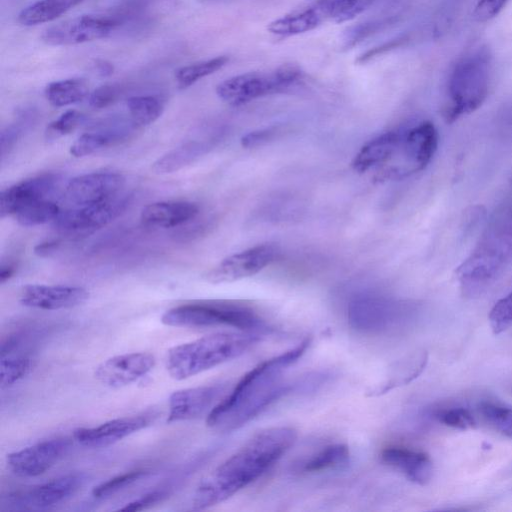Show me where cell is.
Instances as JSON below:
<instances>
[{
	"mask_svg": "<svg viewBox=\"0 0 512 512\" xmlns=\"http://www.w3.org/2000/svg\"><path fill=\"white\" fill-rule=\"evenodd\" d=\"M310 345L306 338L295 347L263 361L247 372L234 389L208 413L207 425L217 431L230 432L252 420L274 401L300 386L312 385V379L289 382L285 372L298 361Z\"/></svg>",
	"mask_w": 512,
	"mask_h": 512,
	"instance_id": "cell-1",
	"label": "cell"
},
{
	"mask_svg": "<svg viewBox=\"0 0 512 512\" xmlns=\"http://www.w3.org/2000/svg\"><path fill=\"white\" fill-rule=\"evenodd\" d=\"M296 438V430L289 426L271 427L253 435L201 481L194 493L193 508L206 509L232 497L273 466Z\"/></svg>",
	"mask_w": 512,
	"mask_h": 512,
	"instance_id": "cell-2",
	"label": "cell"
},
{
	"mask_svg": "<svg viewBox=\"0 0 512 512\" xmlns=\"http://www.w3.org/2000/svg\"><path fill=\"white\" fill-rule=\"evenodd\" d=\"M512 262V198L492 214L476 245L458 266L462 293L476 297L484 292Z\"/></svg>",
	"mask_w": 512,
	"mask_h": 512,
	"instance_id": "cell-3",
	"label": "cell"
},
{
	"mask_svg": "<svg viewBox=\"0 0 512 512\" xmlns=\"http://www.w3.org/2000/svg\"><path fill=\"white\" fill-rule=\"evenodd\" d=\"M257 332L216 333L169 349L166 369L175 380H184L235 359L262 340Z\"/></svg>",
	"mask_w": 512,
	"mask_h": 512,
	"instance_id": "cell-4",
	"label": "cell"
},
{
	"mask_svg": "<svg viewBox=\"0 0 512 512\" xmlns=\"http://www.w3.org/2000/svg\"><path fill=\"white\" fill-rule=\"evenodd\" d=\"M167 326L206 328L229 326L246 332L269 333L272 328L250 306L230 301L184 304L167 310L161 317Z\"/></svg>",
	"mask_w": 512,
	"mask_h": 512,
	"instance_id": "cell-5",
	"label": "cell"
},
{
	"mask_svg": "<svg viewBox=\"0 0 512 512\" xmlns=\"http://www.w3.org/2000/svg\"><path fill=\"white\" fill-rule=\"evenodd\" d=\"M488 90L489 62L486 55L473 53L463 57L449 76L444 117L453 122L472 113L483 104Z\"/></svg>",
	"mask_w": 512,
	"mask_h": 512,
	"instance_id": "cell-6",
	"label": "cell"
},
{
	"mask_svg": "<svg viewBox=\"0 0 512 512\" xmlns=\"http://www.w3.org/2000/svg\"><path fill=\"white\" fill-rule=\"evenodd\" d=\"M438 147V132L433 123L421 121L400 129L389 163L374 178L378 181L401 180L424 170Z\"/></svg>",
	"mask_w": 512,
	"mask_h": 512,
	"instance_id": "cell-7",
	"label": "cell"
},
{
	"mask_svg": "<svg viewBox=\"0 0 512 512\" xmlns=\"http://www.w3.org/2000/svg\"><path fill=\"white\" fill-rule=\"evenodd\" d=\"M303 71L286 63L272 72H249L230 77L216 87L218 97L230 106H241L255 99L287 92L303 80Z\"/></svg>",
	"mask_w": 512,
	"mask_h": 512,
	"instance_id": "cell-8",
	"label": "cell"
},
{
	"mask_svg": "<svg viewBox=\"0 0 512 512\" xmlns=\"http://www.w3.org/2000/svg\"><path fill=\"white\" fill-rule=\"evenodd\" d=\"M407 313L403 302L384 296L363 295L350 302L347 318L356 331L383 334L401 325Z\"/></svg>",
	"mask_w": 512,
	"mask_h": 512,
	"instance_id": "cell-9",
	"label": "cell"
},
{
	"mask_svg": "<svg viewBox=\"0 0 512 512\" xmlns=\"http://www.w3.org/2000/svg\"><path fill=\"white\" fill-rule=\"evenodd\" d=\"M128 202L127 196L117 195L100 203L74 206L60 212L54 227L67 237L88 236L115 219Z\"/></svg>",
	"mask_w": 512,
	"mask_h": 512,
	"instance_id": "cell-10",
	"label": "cell"
},
{
	"mask_svg": "<svg viewBox=\"0 0 512 512\" xmlns=\"http://www.w3.org/2000/svg\"><path fill=\"white\" fill-rule=\"evenodd\" d=\"M278 255L279 248L275 244L257 245L223 259L205 278L210 283L219 284L250 277L275 261Z\"/></svg>",
	"mask_w": 512,
	"mask_h": 512,
	"instance_id": "cell-11",
	"label": "cell"
},
{
	"mask_svg": "<svg viewBox=\"0 0 512 512\" xmlns=\"http://www.w3.org/2000/svg\"><path fill=\"white\" fill-rule=\"evenodd\" d=\"M118 25L114 19L82 15L50 26L41 35L51 46H69L107 37Z\"/></svg>",
	"mask_w": 512,
	"mask_h": 512,
	"instance_id": "cell-12",
	"label": "cell"
},
{
	"mask_svg": "<svg viewBox=\"0 0 512 512\" xmlns=\"http://www.w3.org/2000/svg\"><path fill=\"white\" fill-rule=\"evenodd\" d=\"M71 441L54 438L38 442L7 455L9 470L20 477H35L45 473L69 450Z\"/></svg>",
	"mask_w": 512,
	"mask_h": 512,
	"instance_id": "cell-13",
	"label": "cell"
},
{
	"mask_svg": "<svg viewBox=\"0 0 512 512\" xmlns=\"http://www.w3.org/2000/svg\"><path fill=\"white\" fill-rule=\"evenodd\" d=\"M85 479L84 474H67L27 489L15 491L8 496V501L18 508L43 509L51 507L73 496L82 487Z\"/></svg>",
	"mask_w": 512,
	"mask_h": 512,
	"instance_id": "cell-14",
	"label": "cell"
},
{
	"mask_svg": "<svg viewBox=\"0 0 512 512\" xmlns=\"http://www.w3.org/2000/svg\"><path fill=\"white\" fill-rule=\"evenodd\" d=\"M124 184L125 178L120 173L92 172L70 180L65 197L74 206L100 203L119 195Z\"/></svg>",
	"mask_w": 512,
	"mask_h": 512,
	"instance_id": "cell-15",
	"label": "cell"
},
{
	"mask_svg": "<svg viewBox=\"0 0 512 512\" xmlns=\"http://www.w3.org/2000/svg\"><path fill=\"white\" fill-rule=\"evenodd\" d=\"M156 416L157 414L154 411H149L112 419L96 427L78 428L74 431L73 437L85 447H107L146 428L154 421Z\"/></svg>",
	"mask_w": 512,
	"mask_h": 512,
	"instance_id": "cell-16",
	"label": "cell"
},
{
	"mask_svg": "<svg viewBox=\"0 0 512 512\" xmlns=\"http://www.w3.org/2000/svg\"><path fill=\"white\" fill-rule=\"evenodd\" d=\"M226 388V383H216L173 392L169 397L167 422L192 420L209 413Z\"/></svg>",
	"mask_w": 512,
	"mask_h": 512,
	"instance_id": "cell-17",
	"label": "cell"
},
{
	"mask_svg": "<svg viewBox=\"0 0 512 512\" xmlns=\"http://www.w3.org/2000/svg\"><path fill=\"white\" fill-rule=\"evenodd\" d=\"M155 365L147 352L126 353L106 359L95 369L96 379L110 388L127 386L145 376Z\"/></svg>",
	"mask_w": 512,
	"mask_h": 512,
	"instance_id": "cell-18",
	"label": "cell"
},
{
	"mask_svg": "<svg viewBox=\"0 0 512 512\" xmlns=\"http://www.w3.org/2000/svg\"><path fill=\"white\" fill-rule=\"evenodd\" d=\"M59 183L58 175L42 174L2 190L0 193V217L15 215L24 206L51 199Z\"/></svg>",
	"mask_w": 512,
	"mask_h": 512,
	"instance_id": "cell-19",
	"label": "cell"
},
{
	"mask_svg": "<svg viewBox=\"0 0 512 512\" xmlns=\"http://www.w3.org/2000/svg\"><path fill=\"white\" fill-rule=\"evenodd\" d=\"M89 297L86 289L78 286L31 284L23 287L20 303L41 310H61L76 307Z\"/></svg>",
	"mask_w": 512,
	"mask_h": 512,
	"instance_id": "cell-20",
	"label": "cell"
},
{
	"mask_svg": "<svg viewBox=\"0 0 512 512\" xmlns=\"http://www.w3.org/2000/svg\"><path fill=\"white\" fill-rule=\"evenodd\" d=\"M380 457L415 484L426 485L432 478L433 463L424 452L393 446L383 449Z\"/></svg>",
	"mask_w": 512,
	"mask_h": 512,
	"instance_id": "cell-21",
	"label": "cell"
},
{
	"mask_svg": "<svg viewBox=\"0 0 512 512\" xmlns=\"http://www.w3.org/2000/svg\"><path fill=\"white\" fill-rule=\"evenodd\" d=\"M331 0H320L312 6L282 16L267 26V30L279 37H290L317 28L329 18Z\"/></svg>",
	"mask_w": 512,
	"mask_h": 512,
	"instance_id": "cell-22",
	"label": "cell"
},
{
	"mask_svg": "<svg viewBox=\"0 0 512 512\" xmlns=\"http://www.w3.org/2000/svg\"><path fill=\"white\" fill-rule=\"evenodd\" d=\"M400 135L399 130L385 132L363 145L352 161L353 169L361 174L380 172L391 160Z\"/></svg>",
	"mask_w": 512,
	"mask_h": 512,
	"instance_id": "cell-23",
	"label": "cell"
},
{
	"mask_svg": "<svg viewBox=\"0 0 512 512\" xmlns=\"http://www.w3.org/2000/svg\"><path fill=\"white\" fill-rule=\"evenodd\" d=\"M199 213L196 203L189 201H161L145 206L141 221L151 227L173 228L194 219Z\"/></svg>",
	"mask_w": 512,
	"mask_h": 512,
	"instance_id": "cell-24",
	"label": "cell"
},
{
	"mask_svg": "<svg viewBox=\"0 0 512 512\" xmlns=\"http://www.w3.org/2000/svg\"><path fill=\"white\" fill-rule=\"evenodd\" d=\"M209 146L205 142H186L158 158L152 165L156 174H168L176 172L205 154Z\"/></svg>",
	"mask_w": 512,
	"mask_h": 512,
	"instance_id": "cell-25",
	"label": "cell"
},
{
	"mask_svg": "<svg viewBox=\"0 0 512 512\" xmlns=\"http://www.w3.org/2000/svg\"><path fill=\"white\" fill-rule=\"evenodd\" d=\"M83 0H39L25 7L18 15L24 26H35L53 21L77 6Z\"/></svg>",
	"mask_w": 512,
	"mask_h": 512,
	"instance_id": "cell-26",
	"label": "cell"
},
{
	"mask_svg": "<svg viewBox=\"0 0 512 512\" xmlns=\"http://www.w3.org/2000/svg\"><path fill=\"white\" fill-rule=\"evenodd\" d=\"M45 96L52 106L65 107L84 100L89 96V88L82 78L63 79L48 84Z\"/></svg>",
	"mask_w": 512,
	"mask_h": 512,
	"instance_id": "cell-27",
	"label": "cell"
},
{
	"mask_svg": "<svg viewBox=\"0 0 512 512\" xmlns=\"http://www.w3.org/2000/svg\"><path fill=\"white\" fill-rule=\"evenodd\" d=\"M126 130L108 129L82 134L70 147V154L76 158L91 155L100 149L120 142Z\"/></svg>",
	"mask_w": 512,
	"mask_h": 512,
	"instance_id": "cell-28",
	"label": "cell"
},
{
	"mask_svg": "<svg viewBox=\"0 0 512 512\" xmlns=\"http://www.w3.org/2000/svg\"><path fill=\"white\" fill-rule=\"evenodd\" d=\"M350 452L344 444H333L324 447L302 464V470L307 473L342 468L349 463Z\"/></svg>",
	"mask_w": 512,
	"mask_h": 512,
	"instance_id": "cell-29",
	"label": "cell"
},
{
	"mask_svg": "<svg viewBox=\"0 0 512 512\" xmlns=\"http://www.w3.org/2000/svg\"><path fill=\"white\" fill-rule=\"evenodd\" d=\"M164 107V101L154 95L133 96L127 100L133 122L142 126L155 122L162 115Z\"/></svg>",
	"mask_w": 512,
	"mask_h": 512,
	"instance_id": "cell-30",
	"label": "cell"
},
{
	"mask_svg": "<svg viewBox=\"0 0 512 512\" xmlns=\"http://www.w3.org/2000/svg\"><path fill=\"white\" fill-rule=\"evenodd\" d=\"M228 61L229 58L227 56H218L180 67L175 71V79L179 88H188L200 79L220 70Z\"/></svg>",
	"mask_w": 512,
	"mask_h": 512,
	"instance_id": "cell-31",
	"label": "cell"
},
{
	"mask_svg": "<svg viewBox=\"0 0 512 512\" xmlns=\"http://www.w3.org/2000/svg\"><path fill=\"white\" fill-rule=\"evenodd\" d=\"M61 210L51 199L41 200L18 210L15 214L17 222L24 227H33L54 221Z\"/></svg>",
	"mask_w": 512,
	"mask_h": 512,
	"instance_id": "cell-32",
	"label": "cell"
},
{
	"mask_svg": "<svg viewBox=\"0 0 512 512\" xmlns=\"http://www.w3.org/2000/svg\"><path fill=\"white\" fill-rule=\"evenodd\" d=\"M484 419L497 431L512 440V408L495 403H483L480 406Z\"/></svg>",
	"mask_w": 512,
	"mask_h": 512,
	"instance_id": "cell-33",
	"label": "cell"
},
{
	"mask_svg": "<svg viewBox=\"0 0 512 512\" xmlns=\"http://www.w3.org/2000/svg\"><path fill=\"white\" fill-rule=\"evenodd\" d=\"M375 0H331L329 18L336 23H344L367 10Z\"/></svg>",
	"mask_w": 512,
	"mask_h": 512,
	"instance_id": "cell-34",
	"label": "cell"
},
{
	"mask_svg": "<svg viewBox=\"0 0 512 512\" xmlns=\"http://www.w3.org/2000/svg\"><path fill=\"white\" fill-rule=\"evenodd\" d=\"M31 366L30 359L25 357H2L0 362L1 386L13 385L29 373Z\"/></svg>",
	"mask_w": 512,
	"mask_h": 512,
	"instance_id": "cell-35",
	"label": "cell"
},
{
	"mask_svg": "<svg viewBox=\"0 0 512 512\" xmlns=\"http://www.w3.org/2000/svg\"><path fill=\"white\" fill-rule=\"evenodd\" d=\"M488 320L491 330L496 335L512 326V291L494 304Z\"/></svg>",
	"mask_w": 512,
	"mask_h": 512,
	"instance_id": "cell-36",
	"label": "cell"
},
{
	"mask_svg": "<svg viewBox=\"0 0 512 512\" xmlns=\"http://www.w3.org/2000/svg\"><path fill=\"white\" fill-rule=\"evenodd\" d=\"M84 120V115L77 110H68L52 121L45 130V138L56 140L73 132Z\"/></svg>",
	"mask_w": 512,
	"mask_h": 512,
	"instance_id": "cell-37",
	"label": "cell"
},
{
	"mask_svg": "<svg viewBox=\"0 0 512 512\" xmlns=\"http://www.w3.org/2000/svg\"><path fill=\"white\" fill-rule=\"evenodd\" d=\"M147 473L148 472L145 470H134L123 473L94 487L92 494L97 498L107 497L134 483L135 481L145 476Z\"/></svg>",
	"mask_w": 512,
	"mask_h": 512,
	"instance_id": "cell-38",
	"label": "cell"
},
{
	"mask_svg": "<svg viewBox=\"0 0 512 512\" xmlns=\"http://www.w3.org/2000/svg\"><path fill=\"white\" fill-rule=\"evenodd\" d=\"M437 420L451 428L467 430L474 428L476 421L471 412L463 407H455L436 413Z\"/></svg>",
	"mask_w": 512,
	"mask_h": 512,
	"instance_id": "cell-39",
	"label": "cell"
},
{
	"mask_svg": "<svg viewBox=\"0 0 512 512\" xmlns=\"http://www.w3.org/2000/svg\"><path fill=\"white\" fill-rule=\"evenodd\" d=\"M121 95L117 84H105L96 88L88 96L89 105L94 109H102L115 103Z\"/></svg>",
	"mask_w": 512,
	"mask_h": 512,
	"instance_id": "cell-40",
	"label": "cell"
},
{
	"mask_svg": "<svg viewBox=\"0 0 512 512\" xmlns=\"http://www.w3.org/2000/svg\"><path fill=\"white\" fill-rule=\"evenodd\" d=\"M509 0H479L473 10V18L486 22L497 16Z\"/></svg>",
	"mask_w": 512,
	"mask_h": 512,
	"instance_id": "cell-41",
	"label": "cell"
},
{
	"mask_svg": "<svg viewBox=\"0 0 512 512\" xmlns=\"http://www.w3.org/2000/svg\"><path fill=\"white\" fill-rule=\"evenodd\" d=\"M382 25H384L383 21H373L352 27L347 31L344 37V47L346 49L353 47L358 42L376 32Z\"/></svg>",
	"mask_w": 512,
	"mask_h": 512,
	"instance_id": "cell-42",
	"label": "cell"
},
{
	"mask_svg": "<svg viewBox=\"0 0 512 512\" xmlns=\"http://www.w3.org/2000/svg\"><path fill=\"white\" fill-rule=\"evenodd\" d=\"M167 496V493L162 490H155L143 495L142 497L127 503L120 511H140L155 503L162 501Z\"/></svg>",
	"mask_w": 512,
	"mask_h": 512,
	"instance_id": "cell-43",
	"label": "cell"
},
{
	"mask_svg": "<svg viewBox=\"0 0 512 512\" xmlns=\"http://www.w3.org/2000/svg\"><path fill=\"white\" fill-rule=\"evenodd\" d=\"M277 128H267L259 131H253L245 135L241 143L244 147H255L273 138Z\"/></svg>",
	"mask_w": 512,
	"mask_h": 512,
	"instance_id": "cell-44",
	"label": "cell"
},
{
	"mask_svg": "<svg viewBox=\"0 0 512 512\" xmlns=\"http://www.w3.org/2000/svg\"><path fill=\"white\" fill-rule=\"evenodd\" d=\"M401 41H402L401 39H394V40H390L389 42L383 43L380 46L369 49L365 53L360 55L357 58L356 62L357 63H365L378 55L384 54L385 52H387L393 48H396L401 43Z\"/></svg>",
	"mask_w": 512,
	"mask_h": 512,
	"instance_id": "cell-45",
	"label": "cell"
},
{
	"mask_svg": "<svg viewBox=\"0 0 512 512\" xmlns=\"http://www.w3.org/2000/svg\"><path fill=\"white\" fill-rule=\"evenodd\" d=\"M59 243L56 241H47L38 244L34 248V253L40 257H47L57 250Z\"/></svg>",
	"mask_w": 512,
	"mask_h": 512,
	"instance_id": "cell-46",
	"label": "cell"
},
{
	"mask_svg": "<svg viewBox=\"0 0 512 512\" xmlns=\"http://www.w3.org/2000/svg\"><path fill=\"white\" fill-rule=\"evenodd\" d=\"M16 271L15 263L9 262L6 264H2L0 267V282L4 283L8 279H10Z\"/></svg>",
	"mask_w": 512,
	"mask_h": 512,
	"instance_id": "cell-47",
	"label": "cell"
},
{
	"mask_svg": "<svg viewBox=\"0 0 512 512\" xmlns=\"http://www.w3.org/2000/svg\"><path fill=\"white\" fill-rule=\"evenodd\" d=\"M97 70L98 72L103 76H108L113 73V66L112 64L106 62V61H98L97 64Z\"/></svg>",
	"mask_w": 512,
	"mask_h": 512,
	"instance_id": "cell-48",
	"label": "cell"
}]
</instances>
